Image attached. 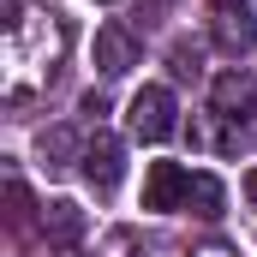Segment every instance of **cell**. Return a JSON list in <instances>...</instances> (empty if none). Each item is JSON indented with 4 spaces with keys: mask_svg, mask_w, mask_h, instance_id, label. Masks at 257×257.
<instances>
[{
    "mask_svg": "<svg viewBox=\"0 0 257 257\" xmlns=\"http://www.w3.org/2000/svg\"><path fill=\"white\" fill-rule=\"evenodd\" d=\"M186 192H192V174L180 162H150V174H144V209H156V215L186 209Z\"/></svg>",
    "mask_w": 257,
    "mask_h": 257,
    "instance_id": "5b68a950",
    "label": "cell"
},
{
    "mask_svg": "<svg viewBox=\"0 0 257 257\" xmlns=\"http://www.w3.org/2000/svg\"><path fill=\"white\" fill-rule=\"evenodd\" d=\"M221 203H227V192H221V180H215V174H192V192H186V209H192V215H203V221H215V215H221Z\"/></svg>",
    "mask_w": 257,
    "mask_h": 257,
    "instance_id": "9c48e42d",
    "label": "cell"
},
{
    "mask_svg": "<svg viewBox=\"0 0 257 257\" xmlns=\"http://www.w3.org/2000/svg\"><path fill=\"white\" fill-rule=\"evenodd\" d=\"M36 156H42V168H72V162H84V144L72 126H48L36 138Z\"/></svg>",
    "mask_w": 257,
    "mask_h": 257,
    "instance_id": "ba28073f",
    "label": "cell"
},
{
    "mask_svg": "<svg viewBox=\"0 0 257 257\" xmlns=\"http://www.w3.org/2000/svg\"><path fill=\"white\" fill-rule=\"evenodd\" d=\"M192 257H233V251H227V245H221V239H209V245H197Z\"/></svg>",
    "mask_w": 257,
    "mask_h": 257,
    "instance_id": "7c38bea8",
    "label": "cell"
},
{
    "mask_svg": "<svg viewBox=\"0 0 257 257\" xmlns=\"http://www.w3.org/2000/svg\"><path fill=\"white\" fill-rule=\"evenodd\" d=\"M209 36H215V48H227V54H251V48H257V18H251V6H245V0H215Z\"/></svg>",
    "mask_w": 257,
    "mask_h": 257,
    "instance_id": "7a4b0ae2",
    "label": "cell"
},
{
    "mask_svg": "<svg viewBox=\"0 0 257 257\" xmlns=\"http://www.w3.org/2000/svg\"><path fill=\"white\" fill-rule=\"evenodd\" d=\"M84 180L96 186V192H114L120 186V174H126V144L114 138V132H96L90 144H84Z\"/></svg>",
    "mask_w": 257,
    "mask_h": 257,
    "instance_id": "277c9868",
    "label": "cell"
},
{
    "mask_svg": "<svg viewBox=\"0 0 257 257\" xmlns=\"http://www.w3.org/2000/svg\"><path fill=\"white\" fill-rule=\"evenodd\" d=\"M6 203H12V221H18V227H24V221H30V192H24V186H18V180H12V186H6Z\"/></svg>",
    "mask_w": 257,
    "mask_h": 257,
    "instance_id": "30bf717a",
    "label": "cell"
},
{
    "mask_svg": "<svg viewBox=\"0 0 257 257\" xmlns=\"http://www.w3.org/2000/svg\"><path fill=\"white\" fill-rule=\"evenodd\" d=\"M36 221H42V239H48V245H60V251H66V245H78V239H84V227H90V215H84L72 197H48Z\"/></svg>",
    "mask_w": 257,
    "mask_h": 257,
    "instance_id": "52a82bcc",
    "label": "cell"
},
{
    "mask_svg": "<svg viewBox=\"0 0 257 257\" xmlns=\"http://www.w3.org/2000/svg\"><path fill=\"white\" fill-rule=\"evenodd\" d=\"M245 203H251V209H257V168H251V174H245Z\"/></svg>",
    "mask_w": 257,
    "mask_h": 257,
    "instance_id": "4fadbf2b",
    "label": "cell"
},
{
    "mask_svg": "<svg viewBox=\"0 0 257 257\" xmlns=\"http://www.w3.org/2000/svg\"><path fill=\"white\" fill-rule=\"evenodd\" d=\"M126 120H132V138H144V144H168V138L180 132V102H174L168 84H144V90L132 96Z\"/></svg>",
    "mask_w": 257,
    "mask_h": 257,
    "instance_id": "6da1fadb",
    "label": "cell"
},
{
    "mask_svg": "<svg viewBox=\"0 0 257 257\" xmlns=\"http://www.w3.org/2000/svg\"><path fill=\"white\" fill-rule=\"evenodd\" d=\"M174 72H180V78H197V48L180 42V48H174Z\"/></svg>",
    "mask_w": 257,
    "mask_h": 257,
    "instance_id": "8fae6325",
    "label": "cell"
},
{
    "mask_svg": "<svg viewBox=\"0 0 257 257\" xmlns=\"http://www.w3.org/2000/svg\"><path fill=\"white\" fill-rule=\"evenodd\" d=\"M138 66V36L126 24H96V72L102 78H126Z\"/></svg>",
    "mask_w": 257,
    "mask_h": 257,
    "instance_id": "8992f818",
    "label": "cell"
},
{
    "mask_svg": "<svg viewBox=\"0 0 257 257\" xmlns=\"http://www.w3.org/2000/svg\"><path fill=\"white\" fill-rule=\"evenodd\" d=\"M209 108H215L221 120H245L257 108V72L251 66H227V72L209 84Z\"/></svg>",
    "mask_w": 257,
    "mask_h": 257,
    "instance_id": "3957f363",
    "label": "cell"
}]
</instances>
